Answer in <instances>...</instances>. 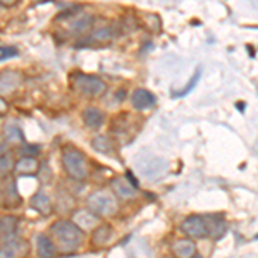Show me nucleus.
<instances>
[{"label":"nucleus","mask_w":258,"mask_h":258,"mask_svg":"<svg viewBox=\"0 0 258 258\" xmlns=\"http://www.w3.org/2000/svg\"><path fill=\"white\" fill-rule=\"evenodd\" d=\"M36 2H47V0H36Z\"/></svg>","instance_id":"obj_34"},{"label":"nucleus","mask_w":258,"mask_h":258,"mask_svg":"<svg viewBox=\"0 0 258 258\" xmlns=\"http://www.w3.org/2000/svg\"><path fill=\"white\" fill-rule=\"evenodd\" d=\"M18 226H19L18 217H14V215H4V217H0V236L4 239L14 238Z\"/></svg>","instance_id":"obj_18"},{"label":"nucleus","mask_w":258,"mask_h":258,"mask_svg":"<svg viewBox=\"0 0 258 258\" xmlns=\"http://www.w3.org/2000/svg\"><path fill=\"white\" fill-rule=\"evenodd\" d=\"M4 202V195H2V191H0V203Z\"/></svg>","instance_id":"obj_32"},{"label":"nucleus","mask_w":258,"mask_h":258,"mask_svg":"<svg viewBox=\"0 0 258 258\" xmlns=\"http://www.w3.org/2000/svg\"><path fill=\"white\" fill-rule=\"evenodd\" d=\"M73 222L81 229L83 232L93 231L100 226V217L91 210H76L73 214Z\"/></svg>","instance_id":"obj_8"},{"label":"nucleus","mask_w":258,"mask_h":258,"mask_svg":"<svg viewBox=\"0 0 258 258\" xmlns=\"http://www.w3.org/2000/svg\"><path fill=\"white\" fill-rule=\"evenodd\" d=\"M119 30L115 26H102V28H97L95 31H91L90 35V41L91 43H109V41H112L115 38V36L119 35Z\"/></svg>","instance_id":"obj_13"},{"label":"nucleus","mask_w":258,"mask_h":258,"mask_svg":"<svg viewBox=\"0 0 258 258\" xmlns=\"http://www.w3.org/2000/svg\"><path fill=\"white\" fill-rule=\"evenodd\" d=\"M181 231L184 232L188 238L193 239H202L207 238V224L205 219L200 215H189L181 222Z\"/></svg>","instance_id":"obj_5"},{"label":"nucleus","mask_w":258,"mask_h":258,"mask_svg":"<svg viewBox=\"0 0 258 258\" xmlns=\"http://www.w3.org/2000/svg\"><path fill=\"white\" fill-rule=\"evenodd\" d=\"M31 207L41 215H50V214H52V210H53L52 200H50V197L45 193V191H38L36 195H33Z\"/></svg>","instance_id":"obj_14"},{"label":"nucleus","mask_w":258,"mask_h":258,"mask_svg":"<svg viewBox=\"0 0 258 258\" xmlns=\"http://www.w3.org/2000/svg\"><path fill=\"white\" fill-rule=\"evenodd\" d=\"M50 232L57 239L59 248L66 253L78 249L81 246L83 239H85V232L69 219H60L53 222L52 227H50Z\"/></svg>","instance_id":"obj_1"},{"label":"nucleus","mask_w":258,"mask_h":258,"mask_svg":"<svg viewBox=\"0 0 258 258\" xmlns=\"http://www.w3.org/2000/svg\"><path fill=\"white\" fill-rule=\"evenodd\" d=\"M4 153H7V145L6 141L0 140V155H4Z\"/></svg>","instance_id":"obj_31"},{"label":"nucleus","mask_w":258,"mask_h":258,"mask_svg":"<svg viewBox=\"0 0 258 258\" xmlns=\"http://www.w3.org/2000/svg\"><path fill=\"white\" fill-rule=\"evenodd\" d=\"M62 167L69 177L85 181L90 176V164L86 155L76 147H64L62 150Z\"/></svg>","instance_id":"obj_2"},{"label":"nucleus","mask_w":258,"mask_h":258,"mask_svg":"<svg viewBox=\"0 0 258 258\" xmlns=\"http://www.w3.org/2000/svg\"><path fill=\"white\" fill-rule=\"evenodd\" d=\"M191 258H202V256H200V255H193V256H191Z\"/></svg>","instance_id":"obj_33"},{"label":"nucleus","mask_w":258,"mask_h":258,"mask_svg":"<svg viewBox=\"0 0 258 258\" xmlns=\"http://www.w3.org/2000/svg\"><path fill=\"white\" fill-rule=\"evenodd\" d=\"M200 76H202V73H200V71H198V73H197V74H195V78H193V80H191V81L188 83V86H186V90H184V91H181V93H179V95H181V97H182V95L189 93V91H191V90H193V88H195V85H197V83H198V80H200Z\"/></svg>","instance_id":"obj_28"},{"label":"nucleus","mask_w":258,"mask_h":258,"mask_svg":"<svg viewBox=\"0 0 258 258\" xmlns=\"http://www.w3.org/2000/svg\"><path fill=\"white\" fill-rule=\"evenodd\" d=\"M81 119L90 129H98L105 122V114L100 109H97V107H86V109L81 112Z\"/></svg>","instance_id":"obj_12"},{"label":"nucleus","mask_w":258,"mask_h":258,"mask_svg":"<svg viewBox=\"0 0 258 258\" xmlns=\"http://www.w3.org/2000/svg\"><path fill=\"white\" fill-rule=\"evenodd\" d=\"M74 209V198L71 197L68 191H59L55 195V210L59 214H69V210Z\"/></svg>","instance_id":"obj_21"},{"label":"nucleus","mask_w":258,"mask_h":258,"mask_svg":"<svg viewBox=\"0 0 258 258\" xmlns=\"http://www.w3.org/2000/svg\"><path fill=\"white\" fill-rule=\"evenodd\" d=\"M136 26H138V21H136V19H133V18H124V21H122V30H120V31L129 33V31L135 30Z\"/></svg>","instance_id":"obj_27"},{"label":"nucleus","mask_w":258,"mask_h":258,"mask_svg":"<svg viewBox=\"0 0 258 258\" xmlns=\"http://www.w3.org/2000/svg\"><path fill=\"white\" fill-rule=\"evenodd\" d=\"M28 243L19 238H9L4 239L0 246V258H23L28 253Z\"/></svg>","instance_id":"obj_7"},{"label":"nucleus","mask_w":258,"mask_h":258,"mask_svg":"<svg viewBox=\"0 0 258 258\" xmlns=\"http://www.w3.org/2000/svg\"><path fill=\"white\" fill-rule=\"evenodd\" d=\"M4 138H6V141H9V143H24L23 131L14 122H7L4 126Z\"/></svg>","instance_id":"obj_22"},{"label":"nucleus","mask_w":258,"mask_h":258,"mask_svg":"<svg viewBox=\"0 0 258 258\" xmlns=\"http://www.w3.org/2000/svg\"><path fill=\"white\" fill-rule=\"evenodd\" d=\"M12 172H14V160L9 153H4L0 155V179H6Z\"/></svg>","instance_id":"obj_25"},{"label":"nucleus","mask_w":258,"mask_h":258,"mask_svg":"<svg viewBox=\"0 0 258 258\" xmlns=\"http://www.w3.org/2000/svg\"><path fill=\"white\" fill-rule=\"evenodd\" d=\"M23 74L14 69H6L0 73V97L14 93L16 90L23 85Z\"/></svg>","instance_id":"obj_6"},{"label":"nucleus","mask_w":258,"mask_h":258,"mask_svg":"<svg viewBox=\"0 0 258 258\" xmlns=\"http://www.w3.org/2000/svg\"><path fill=\"white\" fill-rule=\"evenodd\" d=\"M2 195H4V202H6L7 207H18L21 203V197L18 193V188H16V182H12V181L7 182V189H6V193H2Z\"/></svg>","instance_id":"obj_24"},{"label":"nucleus","mask_w":258,"mask_h":258,"mask_svg":"<svg viewBox=\"0 0 258 258\" xmlns=\"http://www.w3.org/2000/svg\"><path fill=\"white\" fill-rule=\"evenodd\" d=\"M91 147L97 150L98 153H112L114 152V141H112L109 136L100 135L97 138H93L91 141Z\"/></svg>","instance_id":"obj_23"},{"label":"nucleus","mask_w":258,"mask_h":258,"mask_svg":"<svg viewBox=\"0 0 258 258\" xmlns=\"http://www.w3.org/2000/svg\"><path fill=\"white\" fill-rule=\"evenodd\" d=\"M7 112H9V103L6 102V98H4V97H0V117H2V115H6Z\"/></svg>","instance_id":"obj_29"},{"label":"nucleus","mask_w":258,"mask_h":258,"mask_svg":"<svg viewBox=\"0 0 258 258\" xmlns=\"http://www.w3.org/2000/svg\"><path fill=\"white\" fill-rule=\"evenodd\" d=\"M205 224H207V236L212 239H220L227 231V224L224 220L222 215H207Z\"/></svg>","instance_id":"obj_9"},{"label":"nucleus","mask_w":258,"mask_h":258,"mask_svg":"<svg viewBox=\"0 0 258 258\" xmlns=\"http://www.w3.org/2000/svg\"><path fill=\"white\" fill-rule=\"evenodd\" d=\"M73 21H71L69 28L73 30L76 35H83V33H88L91 24H93V18L88 14H83V16H78V18H71Z\"/></svg>","instance_id":"obj_20"},{"label":"nucleus","mask_w":258,"mask_h":258,"mask_svg":"<svg viewBox=\"0 0 258 258\" xmlns=\"http://www.w3.org/2000/svg\"><path fill=\"white\" fill-rule=\"evenodd\" d=\"M71 86L86 98H100L107 91V83L98 76L76 73L71 78Z\"/></svg>","instance_id":"obj_4"},{"label":"nucleus","mask_w":258,"mask_h":258,"mask_svg":"<svg viewBox=\"0 0 258 258\" xmlns=\"http://www.w3.org/2000/svg\"><path fill=\"white\" fill-rule=\"evenodd\" d=\"M19 0H0V6L2 7H14Z\"/></svg>","instance_id":"obj_30"},{"label":"nucleus","mask_w":258,"mask_h":258,"mask_svg":"<svg viewBox=\"0 0 258 258\" xmlns=\"http://www.w3.org/2000/svg\"><path fill=\"white\" fill-rule=\"evenodd\" d=\"M86 205H88V210L97 214L98 217H110L119 212V200L107 189H98L91 193L86 200Z\"/></svg>","instance_id":"obj_3"},{"label":"nucleus","mask_w":258,"mask_h":258,"mask_svg":"<svg viewBox=\"0 0 258 258\" xmlns=\"http://www.w3.org/2000/svg\"><path fill=\"white\" fill-rule=\"evenodd\" d=\"M40 152V147H35V145H28V143H23V147H21L19 153L21 157H36Z\"/></svg>","instance_id":"obj_26"},{"label":"nucleus","mask_w":258,"mask_h":258,"mask_svg":"<svg viewBox=\"0 0 258 258\" xmlns=\"http://www.w3.org/2000/svg\"><path fill=\"white\" fill-rule=\"evenodd\" d=\"M255 239H258V236H256V238H255Z\"/></svg>","instance_id":"obj_35"},{"label":"nucleus","mask_w":258,"mask_h":258,"mask_svg":"<svg viewBox=\"0 0 258 258\" xmlns=\"http://www.w3.org/2000/svg\"><path fill=\"white\" fill-rule=\"evenodd\" d=\"M157 102V97L152 93V91L145 90V88H138L135 90V93L131 95V103L135 109L138 110H147L150 107H153Z\"/></svg>","instance_id":"obj_10"},{"label":"nucleus","mask_w":258,"mask_h":258,"mask_svg":"<svg viewBox=\"0 0 258 258\" xmlns=\"http://www.w3.org/2000/svg\"><path fill=\"white\" fill-rule=\"evenodd\" d=\"M40 167V162L36 157H21V159L14 164V170L21 176H28V174H36Z\"/></svg>","instance_id":"obj_15"},{"label":"nucleus","mask_w":258,"mask_h":258,"mask_svg":"<svg viewBox=\"0 0 258 258\" xmlns=\"http://www.w3.org/2000/svg\"><path fill=\"white\" fill-rule=\"evenodd\" d=\"M112 234H114V231L110 226L100 224L97 229H93V244L95 246H107L112 239Z\"/></svg>","instance_id":"obj_19"},{"label":"nucleus","mask_w":258,"mask_h":258,"mask_svg":"<svg viewBox=\"0 0 258 258\" xmlns=\"http://www.w3.org/2000/svg\"><path fill=\"white\" fill-rule=\"evenodd\" d=\"M36 251H38L40 258H53L57 253V248L48 236L40 234L38 238H36Z\"/></svg>","instance_id":"obj_17"},{"label":"nucleus","mask_w":258,"mask_h":258,"mask_svg":"<svg viewBox=\"0 0 258 258\" xmlns=\"http://www.w3.org/2000/svg\"><path fill=\"white\" fill-rule=\"evenodd\" d=\"M114 195L120 200H131L136 197V188L127 181V177H115L110 182Z\"/></svg>","instance_id":"obj_11"},{"label":"nucleus","mask_w":258,"mask_h":258,"mask_svg":"<svg viewBox=\"0 0 258 258\" xmlns=\"http://www.w3.org/2000/svg\"><path fill=\"white\" fill-rule=\"evenodd\" d=\"M172 253L176 258H191L197 255V244L191 239H179L172 244Z\"/></svg>","instance_id":"obj_16"}]
</instances>
